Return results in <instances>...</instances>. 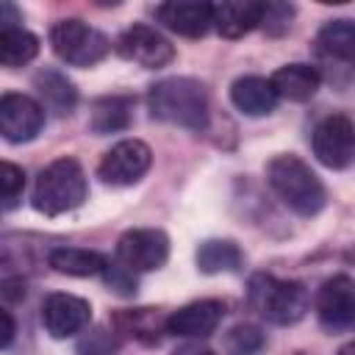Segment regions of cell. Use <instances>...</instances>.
I'll return each mask as SVG.
<instances>
[{
	"mask_svg": "<svg viewBox=\"0 0 355 355\" xmlns=\"http://www.w3.org/2000/svg\"><path fill=\"white\" fill-rule=\"evenodd\" d=\"M150 116L189 130H202L208 125V92L194 78H164L147 92Z\"/></svg>",
	"mask_w": 355,
	"mask_h": 355,
	"instance_id": "6da1fadb",
	"label": "cell"
},
{
	"mask_svg": "<svg viewBox=\"0 0 355 355\" xmlns=\"http://www.w3.org/2000/svg\"><path fill=\"white\" fill-rule=\"evenodd\" d=\"M266 180L280 202L300 216H316L327 202V191L316 172L291 153L275 155L266 164Z\"/></svg>",
	"mask_w": 355,
	"mask_h": 355,
	"instance_id": "7a4b0ae2",
	"label": "cell"
},
{
	"mask_svg": "<svg viewBox=\"0 0 355 355\" xmlns=\"http://www.w3.org/2000/svg\"><path fill=\"white\" fill-rule=\"evenodd\" d=\"M86 194H89V186H86L83 166L75 158L64 155V158H55L53 164H47L39 172L31 202L39 214L58 216V214L80 208Z\"/></svg>",
	"mask_w": 355,
	"mask_h": 355,
	"instance_id": "3957f363",
	"label": "cell"
},
{
	"mask_svg": "<svg viewBox=\"0 0 355 355\" xmlns=\"http://www.w3.org/2000/svg\"><path fill=\"white\" fill-rule=\"evenodd\" d=\"M250 305L272 324H297L308 308V288L297 280H280L272 275H255L250 280Z\"/></svg>",
	"mask_w": 355,
	"mask_h": 355,
	"instance_id": "277c9868",
	"label": "cell"
},
{
	"mask_svg": "<svg viewBox=\"0 0 355 355\" xmlns=\"http://www.w3.org/2000/svg\"><path fill=\"white\" fill-rule=\"evenodd\" d=\"M50 44H53V53L69 67H94L111 50L108 36L83 19L55 22L50 28Z\"/></svg>",
	"mask_w": 355,
	"mask_h": 355,
	"instance_id": "5b68a950",
	"label": "cell"
},
{
	"mask_svg": "<svg viewBox=\"0 0 355 355\" xmlns=\"http://www.w3.org/2000/svg\"><path fill=\"white\" fill-rule=\"evenodd\" d=\"M311 147L327 169H347L355 164V125L344 114H330L313 128Z\"/></svg>",
	"mask_w": 355,
	"mask_h": 355,
	"instance_id": "8992f818",
	"label": "cell"
},
{
	"mask_svg": "<svg viewBox=\"0 0 355 355\" xmlns=\"http://www.w3.org/2000/svg\"><path fill=\"white\" fill-rule=\"evenodd\" d=\"M150 164L153 150L141 139H122L103 155L97 175L105 186H133L147 175Z\"/></svg>",
	"mask_w": 355,
	"mask_h": 355,
	"instance_id": "52a82bcc",
	"label": "cell"
},
{
	"mask_svg": "<svg viewBox=\"0 0 355 355\" xmlns=\"http://www.w3.org/2000/svg\"><path fill=\"white\" fill-rule=\"evenodd\" d=\"M166 258H169V239L158 227H133L122 233V239L116 241V261L133 275L161 269Z\"/></svg>",
	"mask_w": 355,
	"mask_h": 355,
	"instance_id": "ba28073f",
	"label": "cell"
},
{
	"mask_svg": "<svg viewBox=\"0 0 355 355\" xmlns=\"http://www.w3.org/2000/svg\"><path fill=\"white\" fill-rule=\"evenodd\" d=\"M44 128V105L28 94L6 92L0 97V133L11 144H22L39 136Z\"/></svg>",
	"mask_w": 355,
	"mask_h": 355,
	"instance_id": "9c48e42d",
	"label": "cell"
},
{
	"mask_svg": "<svg viewBox=\"0 0 355 355\" xmlns=\"http://www.w3.org/2000/svg\"><path fill=\"white\" fill-rule=\"evenodd\" d=\"M116 53L144 69H161L175 58V47L169 44V39L150 25H130L128 31H122V36L116 39Z\"/></svg>",
	"mask_w": 355,
	"mask_h": 355,
	"instance_id": "30bf717a",
	"label": "cell"
},
{
	"mask_svg": "<svg viewBox=\"0 0 355 355\" xmlns=\"http://www.w3.org/2000/svg\"><path fill=\"white\" fill-rule=\"evenodd\" d=\"M316 316L327 330H347L355 324V277H327L316 291Z\"/></svg>",
	"mask_w": 355,
	"mask_h": 355,
	"instance_id": "8fae6325",
	"label": "cell"
},
{
	"mask_svg": "<svg viewBox=\"0 0 355 355\" xmlns=\"http://www.w3.org/2000/svg\"><path fill=\"white\" fill-rule=\"evenodd\" d=\"M92 322V305L83 297L55 291L42 305V324L53 338H69Z\"/></svg>",
	"mask_w": 355,
	"mask_h": 355,
	"instance_id": "7c38bea8",
	"label": "cell"
},
{
	"mask_svg": "<svg viewBox=\"0 0 355 355\" xmlns=\"http://www.w3.org/2000/svg\"><path fill=\"white\" fill-rule=\"evenodd\" d=\"M155 19L178 36L200 39L214 25V6L200 0H169L155 6Z\"/></svg>",
	"mask_w": 355,
	"mask_h": 355,
	"instance_id": "4fadbf2b",
	"label": "cell"
},
{
	"mask_svg": "<svg viewBox=\"0 0 355 355\" xmlns=\"http://www.w3.org/2000/svg\"><path fill=\"white\" fill-rule=\"evenodd\" d=\"M222 313H225V302L197 300V302H189V305L172 311L166 316L164 327H166V333L180 336V338H205L219 327Z\"/></svg>",
	"mask_w": 355,
	"mask_h": 355,
	"instance_id": "5bb4252c",
	"label": "cell"
},
{
	"mask_svg": "<svg viewBox=\"0 0 355 355\" xmlns=\"http://www.w3.org/2000/svg\"><path fill=\"white\" fill-rule=\"evenodd\" d=\"M266 3L261 0H222L214 3V28L225 39H239L261 25Z\"/></svg>",
	"mask_w": 355,
	"mask_h": 355,
	"instance_id": "9a60e30c",
	"label": "cell"
},
{
	"mask_svg": "<svg viewBox=\"0 0 355 355\" xmlns=\"http://www.w3.org/2000/svg\"><path fill=\"white\" fill-rule=\"evenodd\" d=\"M230 100L247 116H266L277 105V92H275L272 80L258 78V75H244V78L233 80Z\"/></svg>",
	"mask_w": 355,
	"mask_h": 355,
	"instance_id": "2e32d148",
	"label": "cell"
},
{
	"mask_svg": "<svg viewBox=\"0 0 355 355\" xmlns=\"http://www.w3.org/2000/svg\"><path fill=\"white\" fill-rule=\"evenodd\" d=\"M269 80H272L277 97L291 100V103H305V100H311V97L319 92V83H322L319 72H316L311 64H286V67H280Z\"/></svg>",
	"mask_w": 355,
	"mask_h": 355,
	"instance_id": "e0dca14e",
	"label": "cell"
},
{
	"mask_svg": "<svg viewBox=\"0 0 355 355\" xmlns=\"http://www.w3.org/2000/svg\"><path fill=\"white\" fill-rule=\"evenodd\" d=\"M33 86L42 97V105H47L53 114L64 116L75 108L78 103V89L72 86V80L58 72V69H42L36 78H33Z\"/></svg>",
	"mask_w": 355,
	"mask_h": 355,
	"instance_id": "ac0fdd59",
	"label": "cell"
},
{
	"mask_svg": "<svg viewBox=\"0 0 355 355\" xmlns=\"http://www.w3.org/2000/svg\"><path fill=\"white\" fill-rule=\"evenodd\" d=\"M47 261L55 272L69 277H94V275H103L108 266V261L100 252L86 247H55Z\"/></svg>",
	"mask_w": 355,
	"mask_h": 355,
	"instance_id": "d6986e66",
	"label": "cell"
},
{
	"mask_svg": "<svg viewBox=\"0 0 355 355\" xmlns=\"http://www.w3.org/2000/svg\"><path fill=\"white\" fill-rule=\"evenodd\" d=\"M133 100L130 97H119V94H111V97H100L92 108V130L97 136H105V133H116V130H125L133 119Z\"/></svg>",
	"mask_w": 355,
	"mask_h": 355,
	"instance_id": "ffe728a7",
	"label": "cell"
},
{
	"mask_svg": "<svg viewBox=\"0 0 355 355\" xmlns=\"http://www.w3.org/2000/svg\"><path fill=\"white\" fill-rule=\"evenodd\" d=\"M244 255L236 241L230 239H208L197 247V269L205 275H219V272H236L241 266Z\"/></svg>",
	"mask_w": 355,
	"mask_h": 355,
	"instance_id": "44dd1931",
	"label": "cell"
},
{
	"mask_svg": "<svg viewBox=\"0 0 355 355\" xmlns=\"http://www.w3.org/2000/svg\"><path fill=\"white\" fill-rule=\"evenodd\" d=\"M316 42L327 55L355 67V19H330V22H324Z\"/></svg>",
	"mask_w": 355,
	"mask_h": 355,
	"instance_id": "7402d4cb",
	"label": "cell"
},
{
	"mask_svg": "<svg viewBox=\"0 0 355 355\" xmlns=\"http://www.w3.org/2000/svg\"><path fill=\"white\" fill-rule=\"evenodd\" d=\"M39 55V39L22 25L0 28V61L3 67H22Z\"/></svg>",
	"mask_w": 355,
	"mask_h": 355,
	"instance_id": "603a6c76",
	"label": "cell"
},
{
	"mask_svg": "<svg viewBox=\"0 0 355 355\" xmlns=\"http://www.w3.org/2000/svg\"><path fill=\"white\" fill-rule=\"evenodd\" d=\"M0 175H3V211H14L25 191V172L17 164L3 161Z\"/></svg>",
	"mask_w": 355,
	"mask_h": 355,
	"instance_id": "cb8c5ba5",
	"label": "cell"
},
{
	"mask_svg": "<svg viewBox=\"0 0 355 355\" xmlns=\"http://www.w3.org/2000/svg\"><path fill=\"white\" fill-rule=\"evenodd\" d=\"M263 347V333L255 324H236L227 333V349L233 355H252Z\"/></svg>",
	"mask_w": 355,
	"mask_h": 355,
	"instance_id": "d4e9b609",
	"label": "cell"
},
{
	"mask_svg": "<svg viewBox=\"0 0 355 355\" xmlns=\"http://www.w3.org/2000/svg\"><path fill=\"white\" fill-rule=\"evenodd\" d=\"M114 349H116V341L111 338L108 330H92L78 344V355H111Z\"/></svg>",
	"mask_w": 355,
	"mask_h": 355,
	"instance_id": "484cf974",
	"label": "cell"
},
{
	"mask_svg": "<svg viewBox=\"0 0 355 355\" xmlns=\"http://www.w3.org/2000/svg\"><path fill=\"white\" fill-rule=\"evenodd\" d=\"M291 14H294V8L286 6V3H266L261 25H263L269 33H283V31L288 28V22H291Z\"/></svg>",
	"mask_w": 355,
	"mask_h": 355,
	"instance_id": "4316f807",
	"label": "cell"
},
{
	"mask_svg": "<svg viewBox=\"0 0 355 355\" xmlns=\"http://www.w3.org/2000/svg\"><path fill=\"white\" fill-rule=\"evenodd\" d=\"M103 275H105V283H108L116 294H125V297H128V294L136 291V277H133V272L125 269L119 261H116V263H108Z\"/></svg>",
	"mask_w": 355,
	"mask_h": 355,
	"instance_id": "83f0119b",
	"label": "cell"
},
{
	"mask_svg": "<svg viewBox=\"0 0 355 355\" xmlns=\"http://www.w3.org/2000/svg\"><path fill=\"white\" fill-rule=\"evenodd\" d=\"M3 297L8 300V302H14V300H22L25 297V280H19V277H6L3 280Z\"/></svg>",
	"mask_w": 355,
	"mask_h": 355,
	"instance_id": "f1b7e54d",
	"label": "cell"
},
{
	"mask_svg": "<svg viewBox=\"0 0 355 355\" xmlns=\"http://www.w3.org/2000/svg\"><path fill=\"white\" fill-rule=\"evenodd\" d=\"M0 316H3V341H0V344H3V349H8L11 341H14V319H11L8 311H3Z\"/></svg>",
	"mask_w": 355,
	"mask_h": 355,
	"instance_id": "f546056e",
	"label": "cell"
},
{
	"mask_svg": "<svg viewBox=\"0 0 355 355\" xmlns=\"http://www.w3.org/2000/svg\"><path fill=\"white\" fill-rule=\"evenodd\" d=\"M172 355H216V352H214V349H208V347H200V344H189V347L175 349Z\"/></svg>",
	"mask_w": 355,
	"mask_h": 355,
	"instance_id": "4dcf8cb0",
	"label": "cell"
},
{
	"mask_svg": "<svg viewBox=\"0 0 355 355\" xmlns=\"http://www.w3.org/2000/svg\"><path fill=\"white\" fill-rule=\"evenodd\" d=\"M338 355H355V341H349V344H344V347L338 349Z\"/></svg>",
	"mask_w": 355,
	"mask_h": 355,
	"instance_id": "1f68e13d",
	"label": "cell"
}]
</instances>
